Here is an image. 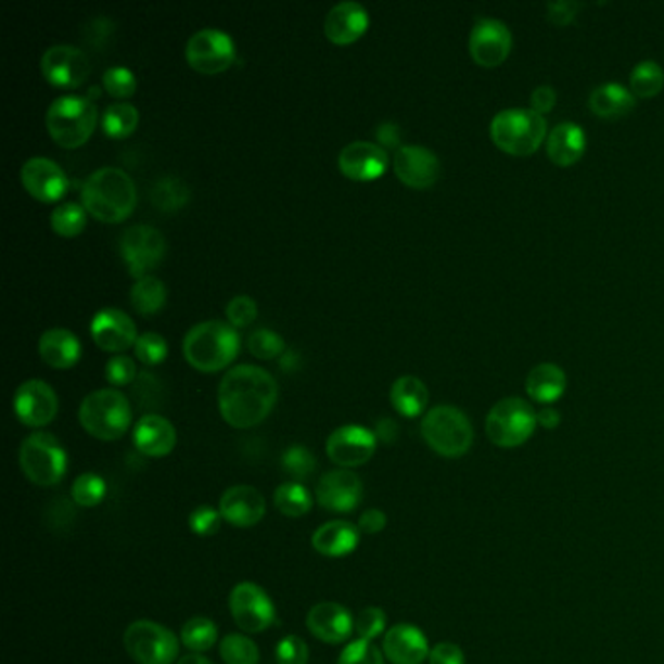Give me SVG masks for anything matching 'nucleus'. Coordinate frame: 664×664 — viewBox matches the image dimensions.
<instances>
[{
	"instance_id": "nucleus-1",
	"label": "nucleus",
	"mask_w": 664,
	"mask_h": 664,
	"mask_svg": "<svg viewBox=\"0 0 664 664\" xmlns=\"http://www.w3.org/2000/svg\"><path fill=\"white\" fill-rule=\"evenodd\" d=\"M277 398V380L256 365H237L220 380V416L232 427H256L273 411Z\"/></svg>"
},
{
	"instance_id": "nucleus-2",
	"label": "nucleus",
	"mask_w": 664,
	"mask_h": 664,
	"mask_svg": "<svg viewBox=\"0 0 664 664\" xmlns=\"http://www.w3.org/2000/svg\"><path fill=\"white\" fill-rule=\"evenodd\" d=\"M85 209L102 222H122L137 205V186L133 178L115 166L92 171L82 186Z\"/></svg>"
},
{
	"instance_id": "nucleus-3",
	"label": "nucleus",
	"mask_w": 664,
	"mask_h": 664,
	"mask_svg": "<svg viewBox=\"0 0 664 664\" xmlns=\"http://www.w3.org/2000/svg\"><path fill=\"white\" fill-rule=\"evenodd\" d=\"M181 349L191 367L203 372H217L234 361L240 352V335L232 323L205 320L186 333Z\"/></svg>"
},
{
	"instance_id": "nucleus-4",
	"label": "nucleus",
	"mask_w": 664,
	"mask_h": 664,
	"mask_svg": "<svg viewBox=\"0 0 664 664\" xmlns=\"http://www.w3.org/2000/svg\"><path fill=\"white\" fill-rule=\"evenodd\" d=\"M80 425L88 435L100 440H117L131 425L133 411L124 392L100 388L90 392L78 409Z\"/></svg>"
},
{
	"instance_id": "nucleus-5",
	"label": "nucleus",
	"mask_w": 664,
	"mask_h": 664,
	"mask_svg": "<svg viewBox=\"0 0 664 664\" xmlns=\"http://www.w3.org/2000/svg\"><path fill=\"white\" fill-rule=\"evenodd\" d=\"M98 110L92 98L86 95H59L49 105L46 115L48 131L55 143L65 149H76L85 144L94 133Z\"/></svg>"
},
{
	"instance_id": "nucleus-6",
	"label": "nucleus",
	"mask_w": 664,
	"mask_h": 664,
	"mask_svg": "<svg viewBox=\"0 0 664 664\" xmlns=\"http://www.w3.org/2000/svg\"><path fill=\"white\" fill-rule=\"evenodd\" d=\"M548 133L544 115L532 110H505L495 115L491 122L494 143L513 156H531L540 149Z\"/></svg>"
},
{
	"instance_id": "nucleus-7",
	"label": "nucleus",
	"mask_w": 664,
	"mask_h": 664,
	"mask_svg": "<svg viewBox=\"0 0 664 664\" xmlns=\"http://www.w3.org/2000/svg\"><path fill=\"white\" fill-rule=\"evenodd\" d=\"M421 435L437 455L446 458L464 456L474 443V429L464 411L455 406L429 409L421 421Z\"/></svg>"
},
{
	"instance_id": "nucleus-8",
	"label": "nucleus",
	"mask_w": 664,
	"mask_h": 664,
	"mask_svg": "<svg viewBox=\"0 0 664 664\" xmlns=\"http://www.w3.org/2000/svg\"><path fill=\"white\" fill-rule=\"evenodd\" d=\"M67 452L51 433H31L20 446V465L31 484L58 485L67 474Z\"/></svg>"
},
{
	"instance_id": "nucleus-9",
	"label": "nucleus",
	"mask_w": 664,
	"mask_h": 664,
	"mask_svg": "<svg viewBox=\"0 0 664 664\" xmlns=\"http://www.w3.org/2000/svg\"><path fill=\"white\" fill-rule=\"evenodd\" d=\"M538 425V413L521 398L497 401L485 419V433L494 445L516 448L532 437Z\"/></svg>"
},
{
	"instance_id": "nucleus-10",
	"label": "nucleus",
	"mask_w": 664,
	"mask_h": 664,
	"mask_svg": "<svg viewBox=\"0 0 664 664\" xmlns=\"http://www.w3.org/2000/svg\"><path fill=\"white\" fill-rule=\"evenodd\" d=\"M124 646L137 664H171L180 653L178 637L151 620H139L127 627Z\"/></svg>"
},
{
	"instance_id": "nucleus-11",
	"label": "nucleus",
	"mask_w": 664,
	"mask_h": 664,
	"mask_svg": "<svg viewBox=\"0 0 664 664\" xmlns=\"http://www.w3.org/2000/svg\"><path fill=\"white\" fill-rule=\"evenodd\" d=\"M119 252L129 273L135 279H143L151 276L152 269L166 256V238L151 225H133L122 232Z\"/></svg>"
},
{
	"instance_id": "nucleus-12",
	"label": "nucleus",
	"mask_w": 664,
	"mask_h": 664,
	"mask_svg": "<svg viewBox=\"0 0 664 664\" xmlns=\"http://www.w3.org/2000/svg\"><path fill=\"white\" fill-rule=\"evenodd\" d=\"M228 606L234 624L246 634H261L276 624V606L256 583H238L230 592Z\"/></svg>"
},
{
	"instance_id": "nucleus-13",
	"label": "nucleus",
	"mask_w": 664,
	"mask_h": 664,
	"mask_svg": "<svg viewBox=\"0 0 664 664\" xmlns=\"http://www.w3.org/2000/svg\"><path fill=\"white\" fill-rule=\"evenodd\" d=\"M237 58L234 39L219 28L197 29L186 43V59L203 75L227 71Z\"/></svg>"
},
{
	"instance_id": "nucleus-14",
	"label": "nucleus",
	"mask_w": 664,
	"mask_h": 664,
	"mask_svg": "<svg viewBox=\"0 0 664 664\" xmlns=\"http://www.w3.org/2000/svg\"><path fill=\"white\" fill-rule=\"evenodd\" d=\"M90 59L85 51L71 43H58L41 55V73L51 85L76 88L90 75Z\"/></svg>"
},
{
	"instance_id": "nucleus-15",
	"label": "nucleus",
	"mask_w": 664,
	"mask_h": 664,
	"mask_svg": "<svg viewBox=\"0 0 664 664\" xmlns=\"http://www.w3.org/2000/svg\"><path fill=\"white\" fill-rule=\"evenodd\" d=\"M58 411V394L43 380H26L14 394V413L28 427H46L55 419Z\"/></svg>"
},
{
	"instance_id": "nucleus-16",
	"label": "nucleus",
	"mask_w": 664,
	"mask_h": 664,
	"mask_svg": "<svg viewBox=\"0 0 664 664\" xmlns=\"http://www.w3.org/2000/svg\"><path fill=\"white\" fill-rule=\"evenodd\" d=\"M376 450V433L362 425L335 429L325 443V452L333 464L357 468L367 464Z\"/></svg>"
},
{
	"instance_id": "nucleus-17",
	"label": "nucleus",
	"mask_w": 664,
	"mask_h": 664,
	"mask_svg": "<svg viewBox=\"0 0 664 664\" xmlns=\"http://www.w3.org/2000/svg\"><path fill=\"white\" fill-rule=\"evenodd\" d=\"M513 48L511 31L503 22L477 18L470 34V55L482 67H499Z\"/></svg>"
},
{
	"instance_id": "nucleus-18",
	"label": "nucleus",
	"mask_w": 664,
	"mask_h": 664,
	"mask_svg": "<svg viewBox=\"0 0 664 664\" xmlns=\"http://www.w3.org/2000/svg\"><path fill=\"white\" fill-rule=\"evenodd\" d=\"M20 178L31 197L43 203L59 201L68 190V178L58 162L46 156H31L24 162Z\"/></svg>"
},
{
	"instance_id": "nucleus-19",
	"label": "nucleus",
	"mask_w": 664,
	"mask_h": 664,
	"mask_svg": "<svg viewBox=\"0 0 664 664\" xmlns=\"http://www.w3.org/2000/svg\"><path fill=\"white\" fill-rule=\"evenodd\" d=\"M320 507L332 513H353L362 501V482L349 470H333L316 485Z\"/></svg>"
},
{
	"instance_id": "nucleus-20",
	"label": "nucleus",
	"mask_w": 664,
	"mask_h": 664,
	"mask_svg": "<svg viewBox=\"0 0 664 664\" xmlns=\"http://www.w3.org/2000/svg\"><path fill=\"white\" fill-rule=\"evenodd\" d=\"M394 171L399 180L413 190H427L440 174L437 154L419 144H404L394 154Z\"/></svg>"
},
{
	"instance_id": "nucleus-21",
	"label": "nucleus",
	"mask_w": 664,
	"mask_h": 664,
	"mask_svg": "<svg viewBox=\"0 0 664 664\" xmlns=\"http://www.w3.org/2000/svg\"><path fill=\"white\" fill-rule=\"evenodd\" d=\"M337 166L352 180H376L388 168V152L370 141H353L343 146Z\"/></svg>"
},
{
	"instance_id": "nucleus-22",
	"label": "nucleus",
	"mask_w": 664,
	"mask_h": 664,
	"mask_svg": "<svg viewBox=\"0 0 664 664\" xmlns=\"http://www.w3.org/2000/svg\"><path fill=\"white\" fill-rule=\"evenodd\" d=\"M90 332L94 342L105 352H125L139 340L137 325L131 320V316L112 306L95 312L90 323Z\"/></svg>"
},
{
	"instance_id": "nucleus-23",
	"label": "nucleus",
	"mask_w": 664,
	"mask_h": 664,
	"mask_svg": "<svg viewBox=\"0 0 664 664\" xmlns=\"http://www.w3.org/2000/svg\"><path fill=\"white\" fill-rule=\"evenodd\" d=\"M219 511L228 524L252 528L266 516V499L252 485H234L220 497Z\"/></svg>"
},
{
	"instance_id": "nucleus-24",
	"label": "nucleus",
	"mask_w": 664,
	"mask_h": 664,
	"mask_svg": "<svg viewBox=\"0 0 664 664\" xmlns=\"http://www.w3.org/2000/svg\"><path fill=\"white\" fill-rule=\"evenodd\" d=\"M306 627L323 643H343L355 631V620L347 608L337 602H320L308 612Z\"/></svg>"
},
{
	"instance_id": "nucleus-25",
	"label": "nucleus",
	"mask_w": 664,
	"mask_h": 664,
	"mask_svg": "<svg viewBox=\"0 0 664 664\" xmlns=\"http://www.w3.org/2000/svg\"><path fill=\"white\" fill-rule=\"evenodd\" d=\"M382 651L392 664H423L431 653L427 637L411 624L390 627L384 636Z\"/></svg>"
},
{
	"instance_id": "nucleus-26",
	"label": "nucleus",
	"mask_w": 664,
	"mask_h": 664,
	"mask_svg": "<svg viewBox=\"0 0 664 664\" xmlns=\"http://www.w3.org/2000/svg\"><path fill=\"white\" fill-rule=\"evenodd\" d=\"M367 28H369V14L361 2L355 0L337 2L323 20L325 38L337 46H347L357 41Z\"/></svg>"
},
{
	"instance_id": "nucleus-27",
	"label": "nucleus",
	"mask_w": 664,
	"mask_h": 664,
	"mask_svg": "<svg viewBox=\"0 0 664 664\" xmlns=\"http://www.w3.org/2000/svg\"><path fill=\"white\" fill-rule=\"evenodd\" d=\"M176 429L171 421L158 413H149L137 421L133 440L137 450L151 458H162L170 455L176 446Z\"/></svg>"
},
{
	"instance_id": "nucleus-28",
	"label": "nucleus",
	"mask_w": 664,
	"mask_h": 664,
	"mask_svg": "<svg viewBox=\"0 0 664 664\" xmlns=\"http://www.w3.org/2000/svg\"><path fill=\"white\" fill-rule=\"evenodd\" d=\"M39 355L53 369H71L80 361L82 345L67 328H51L39 337Z\"/></svg>"
},
{
	"instance_id": "nucleus-29",
	"label": "nucleus",
	"mask_w": 664,
	"mask_h": 664,
	"mask_svg": "<svg viewBox=\"0 0 664 664\" xmlns=\"http://www.w3.org/2000/svg\"><path fill=\"white\" fill-rule=\"evenodd\" d=\"M359 541V526L345 521L325 522L312 536L314 550L325 558H345L357 550Z\"/></svg>"
},
{
	"instance_id": "nucleus-30",
	"label": "nucleus",
	"mask_w": 664,
	"mask_h": 664,
	"mask_svg": "<svg viewBox=\"0 0 664 664\" xmlns=\"http://www.w3.org/2000/svg\"><path fill=\"white\" fill-rule=\"evenodd\" d=\"M548 156L558 166H573L580 161L583 152L587 149V135L580 129L579 125L573 122H565L548 135Z\"/></svg>"
},
{
	"instance_id": "nucleus-31",
	"label": "nucleus",
	"mask_w": 664,
	"mask_h": 664,
	"mask_svg": "<svg viewBox=\"0 0 664 664\" xmlns=\"http://www.w3.org/2000/svg\"><path fill=\"white\" fill-rule=\"evenodd\" d=\"M590 110L602 119H620L634 112L636 98L626 86L608 82L592 90L589 98Z\"/></svg>"
},
{
	"instance_id": "nucleus-32",
	"label": "nucleus",
	"mask_w": 664,
	"mask_h": 664,
	"mask_svg": "<svg viewBox=\"0 0 664 664\" xmlns=\"http://www.w3.org/2000/svg\"><path fill=\"white\" fill-rule=\"evenodd\" d=\"M390 399L399 416L418 418L427 408L429 390L423 380L406 374L392 384Z\"/></svg>"
},
{
	"instance_id": "nucleus-33",
	"label": "nucleus",
	"mask_w": 664,
	"mask_h": 664,
	"mask_svg": "<svg viewBox=\"0 0 664 664\" xmlns=\"http://www.w3.org/2000/svg\"><path fill=\"white\" fill-rule=\"evenodd\" d=\"M567 386L565 372L551 362L538 365L536 369L531 370L528 379H526V392L534 401L538 404H553L563 396Z\"/></svg>"
},
{
	"instance_id": "nucleus-34",
	"label": "nucleus",
	"mask_w": 664,
	"mask_h": 664,
	"mask_svg": "<svg viewBox=\"0 0 664 664\" xmlns=\"http://www.w3.org/2000/svg\"><path fill=\"white\" fill-rule=\"evenodd\" d=\"M166 296H168V291L158 277L146 276L143 279H137L131 289V304L135 310L143 316L158 312L166 304Z\"/></svg>"
},
{
	"instance_id": "nucleus-35",
	"label": "nucleus",
	"mask_w": 664,
	"mask_h": 664,
	"mask_svg": "<svg viewBox=\"0 0 664 664\" xmlns=\"http://www.w3.org/2000/svg\"><path fill=\"white\" fill-rule=\"evenodd\" d=\"M151 200L154 207L171 213L178 210L190 201V188L186 181L176 176H164L152 186Z\"/></svg>"
},
{
	"instance_id": "nucleus-36",
	"label": "nucleus",
	"mask_w": 664,
	"mask_h": 664,
	"mask_svg": "<svg viewBox=\"0 0 664 664\" xmlns=\"http://www.w3.org/2000/svg\"><path fill=\"white\" fill-rule=\"evenodd\" d=\"M139 119H141V114L133 104L115 102L105 107L104 115H102V127H104L105 135L114 139H124L133 133L139 125Z\"/></svg>"
},
{
	"instance_id": "nucleus-37",
	"label": "nucleus",
	"mask_w": 664,
	"mask_h": 664,
	"mask_svg": "<svg viewBox=\"0 0 664 664\" xmlns=\"http://www.w3.org/2000/svg\"><path fill=\"white\" fill-rule=\"evenodd\" d=\"M273 501H276L277 511L291 519L304 516L312 509V495L308 494V489L298 482H286V484L279 485L273 495Z\"/></svg>"
},
{
	"instance_id": "nucleus-38",
	"label": "nucleus",
	"mask_w": 664,
	"mask_h": 664,
	"mask_svg": "<svg viewBox=\"0 0 664 664\" xmlns=\"http://www.w3.org/2000/svg\"><path fill=\"white\" fill-rule=\"evenodd\" d=\"M219 629L209 617H191L181 627V643L191 649L193 653H205L217 643Z\"/></svg>"
},
{
	"instance_id": "nucleus-39",
	"label": "nucleus",
	"mask_w": 664,
	"mask_h": 664,
	"mask_svg": "<svg viewBox=\"0 0 664 664\" xmlns=\"http://www.w3.org/2000/svg\"><path fill=\"white\" fill-rule=\"evenodd\" d=\"M631 92L639 98H653L663 90L664 71L655 61H641L629 75Z\"/></svg>"
},
{
	"instance_id": "nucleus-40",
	"label": "nucleus",
	"mask_w": 664,
	"mask_h": 664,
	"mask_svg": "<svg viewBox=\"0 0 664 664\" xmlns=\"http://www.w3.org/2000/svg\"><path fill=\"white\" fill-rule=\"evenodd\" d=\"M86 213L85 205L75 201L61 203L51 213V227L59 237H78L86 227Z\"/></svg>"
},
{
	"instance_id": "nucleus-41",
	"label": "nucleus",
	"mask_w": 664,
	"mask_h": 664,
	"mask_svg": "<svg viewBox=\"0 0 664 664\" xmlns=\"http://www.w3.org/2000/svg\"><path fill=\"white\" fill-rule=\"evenodd\" d=\"M220 659L227 664H257L259 649L250 637L230 634L220 641Z\"/></svg>"
},
{
	"instance_id": "nucleus-42",
	"label": "nucleus",
	"mask_w": 664,
	"mask_h": 664,
	"mask_svg": "<svg viewBox=\"0 0 664 664\" xmlns=\"http://www.w3.org/2000/svg\"><path fill=\"white\" fill-rule=\"evenodd\" d=\"M71 495L78 507L92 509L104 501L105 482L100 475L86 472V474L78 475L73 482Z\"/></svg>"
},
{
	"instance_id": "nucleus-43",
	"label": "nucleus",
	"mask_w": 664,
	"mask_h": 664,
	"mask_svg": "<svg viewBox=\"0 0 664 664\" xmlns=\"http://www.w3.org/2000/svg\"><path fill=\"white\" fill-rule=\"evenodd\" d=\"M247 349L256 359L271 361L285 352V340L269 328H257L247 337Z\"/></svg>"
},
{
	"instance_id": "nucleus-44",
	"label": "nucleus",
	"mask_w": 664,
	"mask_h": 664,
	"mask_svg": "<svg viewBox=\"0 0 664 664\" xmlns=\"http://www.w3.org/2000/svg\"><path fill=\"white\" fill-rule=\"evenodd\" d=\"M135 355L144 365H161L168 355V343L161 333L146 332L139 335L135 343Z\"/></svg>"
},
{
	"instance_id": "nucleus-45",
	"label": "nucleus",
	"mask_w": 664,
	"mask_h": 664,
	"mask_svg": "<svg viewBox=\"0 0 664 664\" xmlns=\"http://www.w3.org/2000/svg\"><path fill=\"white\" fill-rule=\"evenodd\" d=\"M283 468L289 475L304 480L316 470V458L306 446H291L283 455Z\"/></svg>"
},
{
	"instance_id": "nucleus-46",
	"label": "nucleus",
	"mask_w": 664,
	"mask_h": 664,
	"mask_svg": "<svg viewBox=\"0 0 664 664\" xmlns=\"http://www.w3.org/2000/svg\"><path fill=\"white\" fill-rule=\"evenodd\" d=\"M104 88L114 98H129L137 90V78L127 67H110L104 73Z\"/></svg>"
},
{
	"instance_id": "nucleus-47",
	"label": "nucleus",
	"mask_w": 664,
	"mask_h": 664,
	"mask_svg": "<svg viewBox=\"0 0 664 664\" xmlns=\"http://www.w3.org/2000/svg\"><path fill=\"white\" fill-rule=\"evenodd\" d=\"M384 629H386V614L382 608H365L355 620V634L365 641L376 639Z\"/></svg>"
},
{
	"instance_id": "nucleus-48",
	"label": "nucleus",
	"mask_w": 664,
	"mask_h": 664,
	"mask_svg": "<svg viewBox=\"0 0 664 664\" xmlns=\"http://www.w3.org/2000/svg\"><path fill=\"white\" fill-rule=\"evenodd\" d=\"M337 664H384V656L370 641L355 639L343 649Z\"/></svg>"
},
{
	"instance_id": "nucleus-49",
	"label": "nucleus",
	"mask_w": 664,
	"mask_h": 664,
	"mask_svg": "<svg viewBox=\"0 0 664 664\" xmlns=\"http://www.w3.org/2000/svg\"><path fill=\"white\" fill-rule=\"evenodd\" d=\"M277 664H308L310 649L303 637L286 636L277 643Z\"/></svg>"
},
{
	"instance_id": "nucleus-50",
	"label": "nucleus",
	"mask_w": 664,
	"mask_h": 664,
	"mask_svg": "<svg viewBox=\"0 0 664 664\" xmlns=\"http://www.w3.org/2000/svg\"><path fill=\"white\" fill-rule=\"evenodd\" d=\"M220 521H222V514L219 509L210 505H201L190 514V528L197 536L207 538V536H215L220 531Z\"/></svg>"
},
{
	"instance_id": "nucleus-51",
	"label": "nucleus",
	"mask_w": 664,
	"mask_h": 664,
	"mask_svg": "<svg viewBox=\"0 0 664 664\" xmlns=\"http://www.w3.org/2000/svg\"><path fill=\"white\" fill-rule=\"evenodd\" d=\"M228 323L234 328H246L257 318V304L252 296L238 295L227 304Z\"/></svg>"
},
{
	"instance_id": "nucleus-52",
	"label": "nucleus",
	"mask_w": 664,
	"mask_h": 664,
	"mask_svg": "<svg viewBox=\"0 0 664 664\" xmlns=\"http://www.w3.org/2000/svg\"><path fill=\"white\" fill-rule=\"evenodd\" d=\"M139 376L137 365L127 355H115L110 361L105 362V379L110 380L114 386H125L131 384Z\"/></svg>"
},
{
	"instance_id": "nucleus-53",
	"label": "nucleus",
	"mask_w": 664,
	"mask_h": 664,
	"mask_svg": "<svg viewBox=\"0 0 664 664\" xmlns=\"http://www.w3.org/2000/svg\"><path fill=\"white\" fill-rule=\"evenodd\" d=\"M429 664H465L464 651L456 643H437L429 653Z\"/></svg>"
},
{
	"instance_id": "nucleus-54",
	"label": "nucleus",
	"mask_w": 664,
	"mask_h": 664,
	"mask_svg": "<svg viewBox=\"0 0 664 664\" xmlns=\"http://www.w3.org/2000/svg\"><path fill=\"white\" fill-rule=\"evenodd\" d=\"M577 10H579V4L571 2V0L551 2V4H548V18L556 26H567L577 16Z\"/></svg>"
},
{
	"instance_id": "nucleus-55",
	"label": "nucleus",
	"mask_w": 664,
	"mask_h": 664,
	"mask_svg": "<svg viewBox=\"0 0 664 664\" xmlns=\"http://www.w3.org/2000/svg\"><path fill=\"white\" fill-rule=\"evenodd\" d=\"M531 110L532 112H536V114H548L553 110V105H556V90L550 88V86H540V88H536L534 92H532L531 98Z\"/></svg>"
},
{
	"instance_id": "nucleus-56",
	"label": "nucleus",
	"mask_w": 664,
	"mask_h": 664,
	"mask_svg": "<svg viewBox=\"0 0 664 664\" xmlns=\"http://www.w3.org/2000/svg\"><path fill=\"white\" fill-rule=\"evenodd\" d=\"M386 522H388V519L380 509H369L359 519V531L367 532V534H376V532L386 528Z\"/></svg>"
},
{
	"instance_id": "nucleus-57",
	"label": "nucleus",
	"mask_w": 664,
	"mask_h": 664,
	"mask_svg": "<svg viewBox=\"0 0 664 664\" xmlns=\"http://www.w3.org/2000/svg\"><path fill=\"white\" fill-rule=\"evenodd\" d=\"M380 143L388 144V146H396L399 143V129L396 124H382L379 127Z\"/></svg>"
},
{
	"instance_id": "nucleus-58",
	"label": "nucleus",
	"mask_w": 664,
	"mask_h": 664,
	"mask_svg": "<svg viewBox=\"0 0 664 664\" xmlns=\"http://www.w3.org/2000/svg\"><path fill=\"white\" fill-rule=\"evenodd\" d=\"M382 438L384 443H394L398 437V425L392 419H380L376 427V438Z\"/></svg>"
},
{
	"instance_id": "nucleus-59",
	"label": "nucleus",
	"mask_w": 664,
	"mask_h": 664,
	"mask_svg": "<svg viewBox=\"0 0 664 664\" xmlns=\"http://www.w3.org/2000/svg\"><path fill=\"white\" fill-rule=\"evenodd\" d=\"M560 411L553 408H544L538 411V425L544 429H556L560 425Z\"/></svg>"
},
{
	"instance_id": "nucleus-60",
	"label": "nucleus",
	"mask_w": 664,
	"mask_h": 664,
	"mask_svg": "<svg viewBox=\"0 0 664 664\" xmlns=\"http://www.w3.org/2000/svg\"><path fill=\"white\" fill-rule=\"evenodd\" d=\"M178 664H213L207 656L201 655V653H191V655L181 656L180 663Z\"/></svg>"
}]
</instances>
